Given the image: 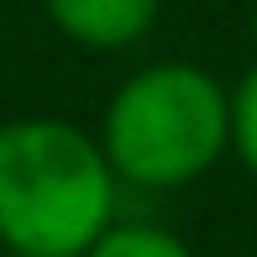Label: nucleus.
I'll list each match as a JSON object with an SVG mask.
<instances>
[{
	"label": "nucleus",
	"mask_w": 257,
	"mask_h": 257,
	"mask_svg": "<svg viewBox=\"0 0 257 257\" xmlns=\"http://www.w3.org/2000/svg\"><path fill=\"white\" fill-rule=\"evenodd\" d=\"M6 257H32V252H6Z\"/></svg>",
	"instance_id": "7"
},
{
	"label": "nucleus",
	"mask_w": 257,
	"mask_h": 257,
	"mask_svg": "<svg viewBox=\"0 0 257 257\" xmlns=\"http://www.w3.org/2000/svg\"><path fill=\"white\" fill-rule=\"evenodd\" d=\"M115 179L100 137L58 115L0 126V247L84 257L115 220Z\"/></svg>",
	"instance_id": "1"
},
{
	"label": "nucleus",
	"mask_w": 257,
	"mask_h": 257,
	"mask_svg": "<svg viewBox=\"0 0 257 257\" xmlns=\"http://www.w3.org/2000/svg\"><path fill=\"white\" fill-rule=\"evenodd\" d=\"M252 42H257V6H252Z\"/></svg>",
	"instance_id": "6"
},
{
	"label": "nucleus",
	"mask_w": 257,
	"mask_h": 257,
	"mask_svg": "<svg viewBox=\"0 0 257 257\" xmlns=\"http://www.w3.org/2000/svg\"><path fill=\"white\" fill-rule=\"evenodd\" d=\"M231 147L257 179V63L241 74V84L231 89Z\"/></svg>",
	"instance_id": "5"
},
{
	"label": "nucleus",
	"mask_w": 257,
	"mask_h": 257,
	"mask_svg": "<svg viewBox=\"0 0 257 257\" xmlns=\"http://www.w3.org/2000/svg\"><path fill=\"white\" fill-rule=\"evenodd\" d=\"M42 11L68 42L89 53H121L158 27L163 0H42Z\"/></svg>",
	"instance_id": "3"
},
{
	"label": "nucleus",
	"mask_w": 257,
	"mask_h": 257,
	"mask_svg": "<svg viewBox=\"0 0 257 257\" xmlns=\"http://www.w3.org/2000/svg\"><path fill=\"white\" fill-rule=\"evenodd\" d=\"M100 147L115 179L137 189H184L231 147V95L194 63H147L110 95Z\"/></svg>",
	"instance_id": "2"
},
{
	"label": "nucleus",
	"mask_w": 257,
	"mask_h": 257,
	"mask_svg": "<svg viewBox=\"0 0 257 257\" xmlns=\"http://www.w3.org/2000/svg\"><path fill=\"white\" fill-rule=\"evenodd\" d=\"M84 257H194L173 231L163 226H142V220H126V226H105V236L89 247Z\"/></svg>",
	"instance_id": "4"
}]
</instances>
